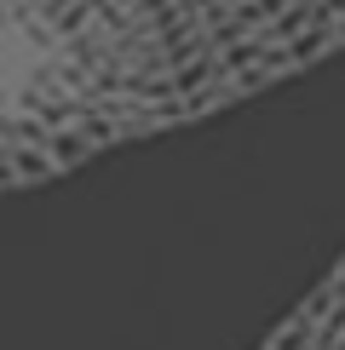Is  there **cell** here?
<instances>
[{
  "mask_svg": "<svg viewBox=\"0 0 345 350\" xmlns=\"http://www.w3.org/2000/svg\"><path fill=\"white\" fill-rule=\"evenodd\" d=\"M162 35L196 40L213 57H282L305 69L345 46V0H110Z\"/></svg>",
  "mask_w": 345,
  "mask_h": 350,
  "instance_id": "obj_1",
  "label": "cell"
}]
</instances>
